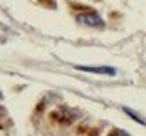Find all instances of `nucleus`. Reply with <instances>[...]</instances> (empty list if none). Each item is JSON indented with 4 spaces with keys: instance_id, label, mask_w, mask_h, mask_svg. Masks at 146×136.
<instances>
[{
    "instance_id": "6",
    "label": "nucleus",
    "mask_w": 146,
    "mask_h": 136,
    "mask_svg": "<svg viewBox=\"0 0 146 136\" xmlns=\"http://www.w3.org/2000/svg\"><path fill=\"white\" fill-rule=\"evenodd\" d=\"M79 133H83V136H96V131L95 129H90V127H83Z\"/></svg>"
},
{
    "instance_id": "4",
    "label": "nucleus",
    "mask_w": 146,
    "mask_h": 136,
    "mask_svg": "<svg viewBox=\"0 0 146 136\" xmlns=\"http://www.w3.org/2000/svg\"><path fill=\"white\" fill-rule=\"evenodd\" d=\"M124 112H125V114H127V115H129L131 119H134L136 122H139V124H143V126H146V119H143L141 115H137V114H136V112H132L131 109H127V107H124Z\"/></svg>"
},
{
    "instance_id": "7",
    "label": "nucleus",
    "mask_w": 146,
    "mask_h": 136,
    "mask_svg": "<svg viewBox=\"0 0 146 136\" xmlns=\"http://www.w3.org/2000/svg\"><path fill=\"white\" fill-rule=\"evenodd\" d=\"M5 114V109H2V107H0V115H4Z\"/></svg>"
},
{
    "instance_id": "5",
    "label": "nucleus",
    "mask_w": 146,
    "mask_h": 136,
    "mask_svg": "<svg viewBox=\"0 0 146 136\" xmlns=\"http://www.w3.org/2000/svg\"><path fill=\"white\" fill-rule=\"evenodd\" d=\"M108 136H131V134L125 133V131H122V129H112L108 133Z\"/></svg>"
},
{
    "instance_id": "8",
    "label": "nucleus",
    "mask_w": 146,
    "mask_h": 136,
    "mask_svg": "<svg viewBox=\"0 0 146 136\" xmlns=\"http://www.w3.org/2000/svg\"><path fill=\"white\" fill-rule=\"evenodd\" d=\"M0 98H2V93H0Z\"/></svg>"
},
{
    "instance_id": "3",
    "label": "nucleus",
    "mask_w": 146,
    "mask_h": 136,
    "mask_svg": "<svg viewBox=\"0 0 146 136\" xmlns=\"http://www.w3.org/2000/svg\"><path fill=\"white\" fill-rule=\"evenodd\" d=\"M78 71H84V73H95V74H110L113 76L115 74V69L113 67H108V65H76Z\"/></svg>"
},
{
    "instance_id": "2",
    "label": "nucleus",
    "mask_w": 146,
    "mask_h": 136,
    "mask_svg": "<svg viewBox=\"0 0 146 136\" xmlns=\"http://www.w3.org/2000/svg\"><path fill=\"white\" fill-rule=\"evenodd\" d=\"M76 117H78V112H76V110H70V109H67V107L57 109V110H53L52 115H50V119H52L53 122H57V124H70Z\"/></svg>"
},
{
    "instance_id": "1",
    "label": "nucleus",
    "mask_w": 146,
    "mask_h": 136,
    "mask_svg": "<svg viewBox=\"0 0 146 136\" xmlns=\"http://www.w3.org/2000/svg\"><path fill=\"white\" fill-rule=\"evenodd\" d=\"M76 21L83 26H90V28H103L105 23L103 19L95 12V11H90L86 7H83V12L76 16Z\"/></svg>"
}]
</instances>
